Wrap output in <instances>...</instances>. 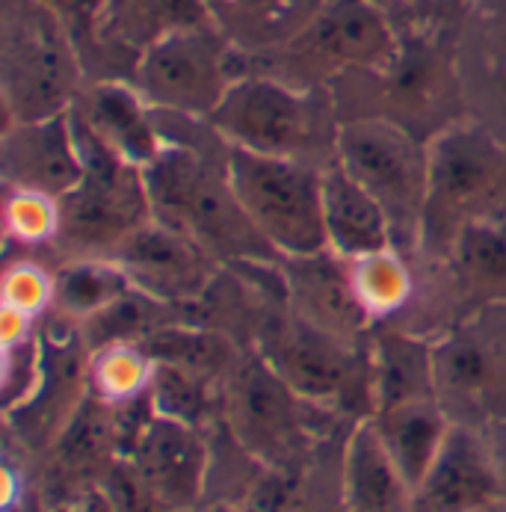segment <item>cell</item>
<instances>
[{
	"label": "cell",
	"instance_id": "1",
	"mask_svg": "<svg viewBox=\"0 0 506 512\" xmlns=\"http://www.w3.org/2000/svg\"><path fill=\"white\" fill-rule=\"evenodd\" d=\"M225 140L217 154L199 143L169 140L145 166L154 220L202 246L219 267L279 264L282 255L246 217L225 172Z\"/></svg>",
	"mask_w": 506,
	"mask_h": 512
},
{
	"label": "cell",
	"instance_id": "2",
	"mask_svg": "<svg viewBox=\"0 0 506 512\" xmlns=\"http://www.w3.org/2000/svg\"><path fill=\"white\" fill-rule=\"evenodd\" d=\"M89 74L72 27L42 0H0V95L6 125L63 116Z\"/></svg>",
	"mask_w": 506,
	"mask_h": 512
},
{
	"label": "cell",
	"instance_id": "3",
	"mask_svg": "<svg viewBox=\"0 0 506 512\" xmlns=\"http://www.w3.org/2000/svg\"><path fill=\"white\" fill-rule=\"evenodd\" d=\"M208 125L228 146L326 169L335 160L338 107L329 89H299L273 74H243Z\"/></svg>",
	"mask_w": 506,
	"mask_h": 512
},
{
	"label": "cell",
	"instance_id": "4",
	"mask_svg": "<svg viewBox=\"0 0 506 512\" xmlns=\"http://www.w3.org/2000/svg\"><path fill=\"white\" fill-rule=\"evenodd\" d=\"M506 208V146L477 122H450L427 143V199L418 252L447 258L474 222Z\"/></svg>",
	"mask_w": 506,
	"mask_h": 512
},
{
	"label": "cell",
	"instance_id": "5",
	"mask_svg": "<svg viewBox=\"0 0 506 512\" xmlns=\"http://www.w3.org/2000/svg\"><path fill=\"white\" fill-rule=\"evenodd\" d=\"M400 45L403 33L373 0H320L285 45L249 69L299 89H329L347 74L385 72Z\"/></svg>",
	"mask_w": 506,
	"mask_h": 512
},
{
	"label": "cell",
	"instance_id": "6",
	"mask_svg": "<svg viewBox=\"0 0 506 512\" xmlns=\"http://www.w3.org/2000/svg\"><path fill=\"white\" fill-rule=\"evenodd\" d=\"M222 157L246 217L282 258H302L329 249L323 169L228 143Z\"/></svg>",
	"mask_w": 506,
	"mask_h": 512
},
{
	"label": "cell",
	"instance_id": "7",
	"mask_svg": "<svg viewBox=\"0 0 506 512\" xmlns=\"http://www.w3.org/2000/svg\"><path fill=\"white\" fill-rule=\"evenodd\" d=\"M74 122V116H72ZM83 146V178L60 199L63 222L57 246L72 258H113L116 249L154 220L145 169L98 143L77 122Z\"/></svg>",
	"mask_w": 506,
	"mask_h": 512
},
{
	"label": "cell",
	"instance_id": "8",
	"mask_svg": "<svg viewBox=\"0 0 506 512\" xmlns=\"http://www.w3.org/2000/svg\"><path fill=\"white\" fill-rule=\"evenodd\" d=\"M335 160L385 211L394 249L418 252L427 199V143L388 119H344Z\"/></svg>",
	"mask_w": 506,
	"mask_h": 512
},
{
	"label": "cell",
	"instance_id": "9",
	"mask_svg": "<svg viewBox=\"0 0 506 512\" xmlns=\"http://www.w3.org/2000/svg\"><path fill=\"white\" fill-rule=\"evenodd\" d=\"M246 72L249 60L243 51L217 24H205L151 48L137 63L131 83L154 113L208 122Z\"/></svg>",
	"mask_w": 506,
	"mask_h": 512
},
{
	"label": "cell",
	"instance_id": "10",
	"mask_svg": "<svg viewBox=\"0 0 506 512\" xmlns=\"http://www.w3.org/2000/svg\"><path fill=\"white\" fill-rule=\"evenodd\" d=\"M258 353L302 400L338 409H356L364 403L373 418L376 397L367 344H347L314 329L282 305V311L264 317Z\"/></svg>",
	"mask_w": 506,
	"mask_h": 512
},
{
	"label": "cell",
	"instance_id": "11",
	"mask_svg": "<svg viewBox=\"0 0 506 512\" xmlns=\"http://www.w3.org/2000/svg\"><path fill=\"white\" fill-rule=\"evenodd\" d=\"M302 400L261 353L240 356L228 373L225 415L234 439L267 468H290V459L308 439V412Z\"/></svg>",
	"mask_w": 506,
	"mask_h": 512
},
{
	"label": "cell",
	"instance_id": "12",
	"mask_svg": "<svg viewBox=\"0 0 506 512\" xmlns=\"http://www.w3.org/2000/svg\"><path fill=\"white\" fill-rule=\"evenodd\" d=\"M125 456L134 492L160 512H187L196 507L208 477V447L196 427L148 412L128 430Z\"/></svg>",
	"mask_w": 506,
	"mask_h": 512
},
{
	"label": "cell",
	"instance_id": "13",
	"mask_svg": "<svg viewBox=\"0 0 506 512\" xmlns=\"http://www.w3.org/2000/svg\"><path fill=\"white\" fill-rule=\"evenodd\" d=\"M214 24L208 0H104L83 60L89 80H131L137 63L169 36Z\"/></svg>",
	"mask_w": 506,
	"mask_h": 512
},
{
	"label": "cell",
	"instance_id": "14",
	"mask_svg": "<svg viewBox=\"0 0 506 512\" xmlns=\"http://www.w3.org/2000/svg\"><path fill=\"white\" fill-rule=\"evenodd\" d=\"M433 373L441 409L483 415L506 400V299L486 305L435 344Z\"/></svg>",
	"mask_w": 506,
	"mask_h": 512
},
{
	"label": "cell",
	"instance_id": "15",
	"mask_svg": "<svg viewBox=\"0 0 506 512\" xmlns=\"http://www.w3.org/2000/svg\"><path fill=\"white\" fill-rule=\"evenodd\" d=\"M338 83H356L373 101H379L373 119H388L424 143L438 134L433 119L441 116L453 95V74L441 48L430 33L418 27L403 36L397 60L385 72L347 74Z\"/></svg>",
	"mask_w": 506,
	"mask_h": 512
},
{
	"label": "cell",
	"instance_id": "16",
	"mask_svg": "<svg viewBox=\"0 0 506 512\" xmlns=\"http://www.w3.org/2000/svg\"><path fill=\"white\" fill-rule=\"evenodd\" d=\"M145 296L181 308L202 302L217 282L219 264L190 237L160 220L145 222L110 258Z\"/></svg>",
	"mask_w": 506,
	"mask_h": 512
},
{
	"label": "cell",
	"instance_id": "17",
	"mask_svg": "<svg viewBox=\"0 0 506 512\" xmlns=\"http://www.w3.org/2000/svg\"><path fill=\"white\" fill-rule=\"evenodd\" d=\"M282 296L293 317L347 344H367L373 317L362 305L350 261L332 249L302 258H282Z\"/></svg>",
	"mask_w": 506,
	"mask_h": 512
},
{
	"label": "cell",
	"instance_id": "18",
	"mask_svg": "<svg viewBox=\"0 0 506 512\" xmlns=\"http://www.w3.org/2000/svg\"><path fill=\"white\" fill-rule=\"evenodd\" d=\"M0 163L6 190H36L54 199L69 196L83 178V146L72 110L42 122L6 125Z\"/></svg>",
	"mask_w": 506,
	"mask_h": 512
},
{
	"label": "cell",
	"instance_id": "19",
	"mask_svg": "<svg viewBox=\"0 0 506 512\" xmlns=\"http://www.w3.org/2000/svg\"><path fill=\"white\" fill-rule=\"evenodd\" d=\"M504 495V483L486 436L468 424H450L433 465L415 489V512H474Z\"/></svg>",
	"mask_w": 506,
	"mask_h": 512
},
{
	"label": "cell",
	"instance_id": "20",
	"mask_svg": "<svg viewBox=\"0 0 506 512\" xmlns=\"http://www.w3.org/2000/svg\"><path fill=\"white\" fill-rule=\"evenodd\" d=\"M72 116L98 143L140 169L151 166L169 146L157 125V113L131 80H89L74 101Z\"/></svg>",
	"mask_w": 506,
	"mask_h": 512
},
{
	"label": "cell",
	"instance_id": "21",
	"mask_svg": "<svg viewBox=\"0 0 506 512\" xmlns=\"http://www.w3.org/2000/svg\"><path fill=\"white\" fill-rule=\"evenodd\" d=\"M344 495L350 512H415V489L397 468L373 418L359 421L347 441Z\"/></svg>",
	"mask_w": 506,
	"mask_h": 512
},
{
	"label": "cell",
	"instance_id": "22",
	"mask_svg": "<svg viewBox=\"0 0 506 512\" xmlns=\"http://www.w3.org/2000/svg\"><path fill=\"white\" fill-rule=\"evenodd\" d=\"M323 217L329 249L344 255L347 261L394 246L385 211L344 172L338 160L323 169Z\"/></svg>",
	"mask_w": 506,
	"mask_h": 512
},
{
	"label": "cell",
	"instance_id": "23",
	"mask_svg": "<svg viewBox=\"0 0 506 512\" xmlns=\"http://www.w3.org/2000/svg\"><path fill=\"white\" fill-rule=\"evenodd\" d=\"M367 350L373 365L376 412L421 400H438L433 347L397 329H370Z\"/></svg>",
	"mask_w": 506,
	"mask_h": 512
},
{
	"label": "cell",
	"instance_id": "24",
	"mask_svg": "<svg viewBox=\"0 0 506 512\" xmlns=\"http://www.w3.org/2000/svg\"><path fill=\"white\" fill-rule=\"evenodd\" d=\"M317 6L320 0H208L214 24L243 51L249 66L285 45Z\"/></svg>",
	"mask_w": 506,
	"mask_h": 512
},
{
	"label": "cell",
	"instance_id": "25",
	"mask_svg": "<svg viewBox=\"0 0 506 512\" xmlns=\"http://www.w3.org/2000/svg\"><path fill=\"white\" fill-rule=\"evenodd\" d=\"M373 421L379 427L385 447L391 450L397 468L403 471L409 486L418 489L433 465L441 441L450 430V421H447L441 403L421 400V403L394 406V409L376 412Z\"/></svg>",
	"mask_w": 506,
	"mask_h": 512
},
{
	"label": "cell",
	"instance_id": "26",
	"mask_svg": "<svg viewBox=\"0 0 506 512\" xmlns=\"http://www.w3.org/2000/svg\"><path fill=\"white\" fill-rule=\"evenodd\" d=\"M57 293L54 302L74 317H92L134 285L122 273V267L110 258H72L54 273Z\"/></svg>",
	"mask_w": 506,
	"mask_h": 512
},
{
	"label": "cell",
	"instance_id": "27",
	"mask_svg": "<svg viewBox=\"0 0 506 512\" xmlns=\"http://www.w3.org/2000/svg\"><path fill=\"white\" fill-rule=\"evenodd\" d=\"M350 270L356 293L373 320L403 311L415 293V276L409 270V261L394 246L350 261Z\"/></svg>",
	"mask_w": 506,
	"mask_h": 512
},
{
	"label": "cell",
	"instance_id": "28",
	"mask_svg": "<svg viewBox=\"0 0 506 512\" xmlns=\"http://www.w3.org/2000/svg\"><path fill=\"white\" fill-rule=\"evenodd\" d=\"M456 276L474 291H498L506 285V231L498 220L468 225L444 258Z\"/></svg>",
	"mask_w": 506,
	"mask_h": 512
},
{
	"label": "cell",
	"instance_id": "29",
	"mask_svg": "<svg viewBox=\"0 0 506 512\" xmlns=\"http://www.w3.org/2000/svg\"><path fill=\"white\" fill-rule=\"evenodd\" d=\"M154 379V359L140 344H113L95 350L92 362V382L95 394L113 406L137 403Z\"/></svg>",
	"mask_w": 506,
	"mask_h": 512
},
{
	"label": "cell",
	"instance_id": "30",
	"mask_svg": "<svg viewBox=\"0 0 506 512\" xmlns=\"http://www.w3.org/2000/svg\"><path fill=\"white\" fill-rule=\"evenodd\" d=\"M148 400L154 412L196 427L211 406V376L178 365H154Z\"/></svg>",
	"mask_w": 506,
	"mask_h": 512
},
{
	"label": "cell",
	"instance_id": "31",
	"mask_svg": "<svg viewBox=\"0 0 506 512\" xmlns=\"http://www.w3.org/2000/svg\"><path fill=\"white\" fill-rule=\"evenodd\" d=\"M3 220H6L9 237H15L18 243L39 246V243L57 240L63 208H60V199L36 193V190H6Z\"/></svg>",
	"mask_w": 506,
	"mask_h": 512
},
{
	"label": "cell",
	"instance_id": "32",
	"mask_svg": "<svg viewBox=\"0 0 506 512\" xmlns=\"http://www.w3.org/2000/svg\"><path fill=\"white\" fill-rule=\"evenodd\" d=\"M57 293L54 273L36 261H15L3 273V305H12L30 317H39Z\"/></svg>",
	"mask_w": 506,
	"mask_h": 512
},
{
	"label": "cell",
	"instance_id": "33",
	"mask_svg": "<svg viewBox=\"0 0 506 512\" xmlns=\"http://www.w3.org/2000/svg\"><path fill=\"white\" fill-rule=\"evenodd\" d=\"M299 480L290 468H270V474L252 489L246 512H296Z\"/></svg>",
	"mask_w": 506,
	"mask_h": 512
},
{
	"label": "cell",
	"instance_id": "34",
	"mask_svg": "<svg viewBox=\"0 0 506 512\" xmlns=\"http://www.w3.org/2000/svg\"><path fill=\"white\" fill-rule=\"evenodd\" d=\"M42 3H48V6L72 27L74 39H77V48H80V57L86 60L89 45H92L95 18H98L104 0H42Z\"/></svg>",
	"mask_w": 506,
	"mask_h": 512
},
{
	"label": "cell",
	"instance_id": "35",
	"mask_svg": "<svg viewBox=\"0 0 506 512\" xmlns=\"http://www.w3.org/2000/svg\"><path fill=\"white\" fill-rule=\"evenodd\" d=\"M30 329H33V317L12 308V305H3L0 311V344H3V353H15V350H24L27 341H30Z\"/></svg>",
	"mask_w": 506,
	"mask_h": 512
},
{
	"label": "cell",
	"instance_id": "36",
	"mask_svg": "<svg viewBox=\"0 0 506 512\" xmlns=\"http://www.w3.org/2000/svg\"><path fill=\"white\" fill-rule=\"evenodd\" d=\"M492 51H495V66L506 80V0H498L492 12Z\"/></svg>",
	"mask_w": 506,
	"mask_h": 512
},
{
	"label": "cell",
	"instance_id": "37",
	"mask_svg": "<svg viewBox=\"0 0 506 512\" xmlns=\"http://www.w3.org/2000/svg\"><path fill=\"white\" fill-rule=\"evenodd\" d=\"M48 512H113V507H110V501H107L101 492H95V489H86L83 495L69 498V501H63V504L51 507Z\"/></svg>",
	"mask_w": 506,
	"mask_h": 512
},
{
	"label": "cell",
	"instance_id": "38",
	"mask_svg": "<svg viewBox=\"0 0 506 512\" xmlns=\"http://www.w3.org/2000/svg\"><path fill=\"white\" fill-rule=\"evenodd\" d=\"M486 441H489V450L495 456V465H498V474H501V483H504L506 495V418H495L486 430Z\"/></svg>",
	"mask_w": 506,
	"mask_h": 512
},
{
	"label": "cell",
	"instance_id": "39",
	"mask_svg": "<svg viewBox=\"0 0 506 512\" xmlns=\"http://www.w3.org/2000/svg\"><path fill=\"white\" fill-rule=\"evenodd\" d=\"M373 3H376V6H379V9L394 21V24H397V18H403V15H406L409 21H412V18H418L424 9H430V6H433L435 0H373Z\"/></svg>",
	"mask_w": 506,
	"mask_h": 512
},
{
	"label": "cell",
	"instance_id": "40",
	"mask_svg": "<svg viewBox=\"0 0 506 512\" xmlns=\"http://www.w3.org/2000/svg\"><path fill=\"white\" fill-rule=\"evenodd\" d=\"M15 492H18V486H15V471L6 465V468H3V504H6V507L15 504Z\"/></svg>",
	"mask_w": 506,
	"mask_h": 512
},
{
	"label": "cell",
	"instance_id": "41",
	"mask_svg": "<svg viewBox=\"0 0 506 512\" xmlns=\"http://www.w3.org/2000/svg\"><path fill=\"white\" fill-rule=\"evenodd\" d=\"M474 512H506V498H498V501H492V504H486V507Z\"/></svg>",
	"mask_w": 506,
	"mask_h": 512
}]
</instances>
